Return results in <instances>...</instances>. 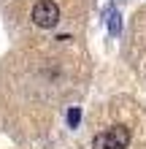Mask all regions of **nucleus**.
<instances>
[{
  "label": "nucleus",
  "instance_id": "20e7f679",
  "mask_svg": "<svg viewBox=\"0 0 146 149\" xmlns=\"http://www.w3.org/2000/svg\"><path fill=\"white\" fill-rule=\"evenodd\" d=\"M79 119H81V111L73 106L71 111H68V125H71V127H76V125H79Z\"/></svg>",
  "mask_w": 146,
  "mask_h": 149
},
{
  "label": "nucleus",
  "instance_id": "f257e3e1",
  "mask_svg": "<svg viewBox=\"0 0 146 149\" xmlns=\"http://www.w3.org/2000/svg\"><path fill=\"white\" fill-rule=\"evenodd\" d=\"M127 144H130V127L125 125H114L92 138V149H125Z\"/></svg>",
  "mask_w": 146,
  "mask_h": 149
},
{
  "label": "nucleus",
  "instance_id": "7ed1b4c3",
  "mask_svg": "<svg viewBox=\"0 0 146 149\" xmlns=\"http://www.w3.org/2000/svg\"><path fill=\"white\" fill-rule=\"evenodd\" d=\"M108 30L114 33V36L119 33V14L114 11V8H108Z\"/></svg>",
  "mask_w": 146,
  "mask_h": 149
},
{
  "label": "nucleus",
  "instance_id": "f03ea898",
  "mask_svg": "<svg viewBox=\"0 0 146 149\" xmlns=\"http://www.w3.org/2000/svg\"><path fill=\"white\" fill-rule=\"evenodd\" d=\"M33 22L38 24V27H54L60 22V8L57 3H51V0H41V3L33 6Z\"/></svg>",
  "mask_w": 146,
  "mask_h": 149
}]
</instances>
